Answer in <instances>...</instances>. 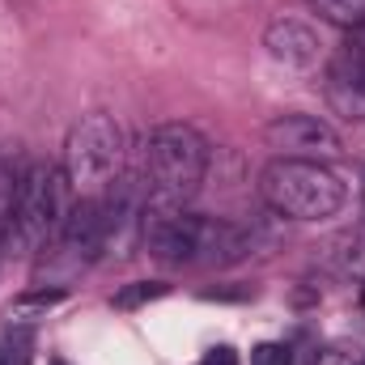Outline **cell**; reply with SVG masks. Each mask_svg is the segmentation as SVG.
<instances>
[{
  "label": "cell",
  "instance_id": "obj_1",
  "mask_svg": "<svg viewBox=\"0 0 365 365\" xmlns=\"http://www.w3.org/2000/svg\"><path fill=\"white\" fill-rule=\"evenodd\" d=\"M149 208H182L208 170V145L191 123H158L145 140Z\"/></svg>",
  "mask_w": 365,
  "mask_h": 365
},
{
  "label": "cell",
  "instance_id": "obj_2",
  "mask_svg": "<svg viewBox=\"0 0 365 365\" xmlns=\"http://www.w3.org/2000/svg\"><path fill=\"white\" fill-rule=\"evenodd\" d=\"M68 217V175L64 166L51 162H34L21 170L17 191H13V208H9V238L4 251H38L43 242L60 238Z\"/></svg>",
  "mask_w": 365,
  "mask_h": 365
},
{
  "label": "cell",
  "instance_id": "obj_3",
  "mask_svg": "<svg viewBox=\"0 0 365 365\" xmlns=\"http://www.w3.org/2000/svg\"><path fill=\"white\" fill-rule=\"evenodd\" d=\"M259 195L272 212L293 217V221H323L344 208V182L323 162L276 158L259 170Z\"/></svg>",
  "mask_w": 365,
  "mask_h": 365
},
{
  "label": "cell",
  "instance_id": "obj_4",
  "mask_svg": "<svg viewBox=\"0 0 365 365\" xmlns=\"http://www.w3.org/2000/svg\"><path fill=\"white\" fill-rule=\"evenodd\" d=\"M123 162V136L110 115H86L64 145V175L77 195H93L98 187L119 175Z\"/></svg>",
  "mask_w": 365,
  "mask_h": 365
},
{
  "label": "cell",
  "instance_id": "obj_5",
  "mask_svg": "<svg viewBox=\"0 0 365 365\" xmlns=\"http://www.w3.org/2000/svg\"><path fill=\"white\" fill-rule=\"evenodd\" d=\"M264 140L280 158H293V162H323L327 166L340 158V136L314 115H276L264 128Z\"/></svg>",
  "mask_w": 365,
  "mask_h": 365
},
{
  "label": "cell",
  "instance_id": "obj_6",
  "mask_svg": "<svg viewBox=\"0 0 365 365\" xmlns=\"http://www.w3.org/2000/svg\"><path fill=\"white\" fill-rule=\"evenodd\" d=\"M60 242L77 259H98V251H106V221H102V200L98 195H81L68 208Z\"/></svg>",
  "mask_w": 365,
  "mask_h": 365
},
{
  "label": "cell",
  "instance_id": "obj_7",
  "mask_svg": "<svg viewBox=\"0 0 365 365\" xmlns=\"http://www.w3.org/2000/svg\"><path fill=\"white\" fill-rule=\"evenodd\" d=\"M264 47H268V56H272L276 64H284V68H310V64H319V34L306 26V21H297V17H280L272 21L268 30H264Z\"/></svg>",
  "mask_w": 365,
  "mask_h": 365
},
{
  "label": "cell",
  "instance_id": "obj_8",
  "mask_svg": "<svg viewBox=\"0 0 365 365\" xmlns=\"http://www.w3.org/2000/svg\"><path fill=\"white\" fill-rule=\"evenodd\" d=\"M327 268L349 280H365V225L344 230L327 242Z\"/></svg>",
  "mask_w": 365,
  "mask_h": 365
},
{
  "label": "cell",
  "instance_id": "obj_9",
  "mask_svg": "<svg viewBox=\"0 0 365 365\" xmlns=\"http://www.w3.org/2000/svg\"><path fill=\"white\" fill-rule=\"evenodd\" d=\"M310 9L340 30H357L365 21V0H310Z\"/></svg>",
  "mask_w": 365,
  "mask_h": 365
},
{
  "label": "cell",
  "instance_id": "obj_10",
  "mask_svg": "<svg viewBox=\"0 0 365 365\" xmlns=\"http://www.w3.org/2000/svg\"><path fill=\"white\" fill-rule=\"evenodd\" d=\"M68 293L64 289H30V293H21L13 306H9V319H34V314H47L51 306H60Z\"/></svg>",
  "mask_w": 365,
  "mask_h": 365
},
{
  "label": "cell",
  "instance_id": "obj_11",
  "mask_svg": "<svg viewBox=\"0 0 365 365\" xmlns=\"http://www.w3.org/2000/svg\"><path fill=\"white\" fill-rule=\"evenodd\" d=\"M166 293H170V284L136 280V284H128V289L115 293V306H119V310H136V306H145V302H153V297H166Z\"/></svg>",
  "mask_w": 365,
  "mask_h": 365
},
{
  "label": "cell",
  "instance_id": "obj_12",
  "mask_svg": "<svg viewBox=\"0 0 365 365\" xmlns=\"http://www.w3.org/2000/svg\"><path fill=\"white\" fill-rule=\"evenodd\" d=\"M0 365H30V331H4L0 336Z\"/></svg>",
  "mask_w": 365,
  "mask_h": 365
},
{
  "label": "cell",
  "instance_id": "obj_13",
  "mask_svg": "<svg viewBox=\"0 0 365 365\" xmlns=\"http://www.w3.org/2000/svg\"><path fill=\"white\" fill-rule=\"evenodd\" d=\"M289 349L284 344H259L255 353H251V365H289Z\"/></svg>",
  "mask_w": 365,
  "mask_h": 365
},
{
  "label": "cell",
  "instance_id": "obj_14",
  "mask_svg": "<svg viewBox=\"0 0 365 365\" xmlns=\"http://www.w3.org/2000/svg\"><path fill=\"white\" fill-rule=\"evenodd\" d=\"M204 365H238V357H234V349L221 344V349H212V353L204 357Z\"/></svg>",
  "mask_w": 365,
  "mask_h": 365
},
{
  "label": "cell",
  "instance_id": "obj_15",
  "mask_svg": "<svg viewBox=\"0 0 365 365\" xmlns=\"http://www.w3.org/2000/svg\"><path fill=\"white\" fill-rule=\"evenodd\" d=\"M349 34H353V47H357V51H365V21L357 26V30H349Z\"/></svg>",
  "mask_w": 365,
  "mask_h": 365
},
{
  "label": "cell",
  "instance_id": "obj_16",
  "mask_svg": "<svg viewBox=\"0 0 365 365\" xmlns=\"http://www.w3.org/2000/svg\"><path fill=\"white\" fill-rule=\"evenodd\" d=\"M361 195H365V170H361Z\"/></svg>",
  "mask_w": 365,
  "mask_h": 365
},
{
  "label": "cell",
  "instance_id": "obj_17",
  "mask_svg": "<svg viewBox=\"0 0 365 365\" xmlns=\"http://www.w3.org/2000/svg\"><path fill=\"white\" fill-rule=\"evenodd\" d=\"M361 365H365V361H361Z\"/></svg>",
  "mask_w": 365,
  "mask_h": 365
}]
</instances>
